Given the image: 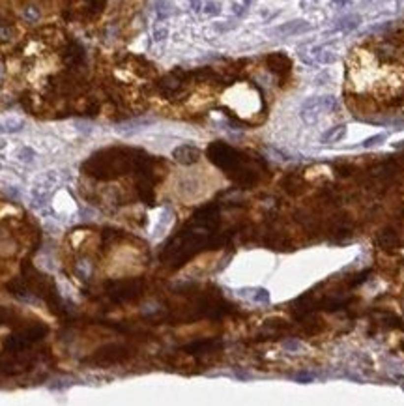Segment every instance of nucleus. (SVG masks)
<instances>
[{"label": "nucleus", "instance_id": "f257e3e1", "mask_svg": "<svg viewBox=\"0 0 404 406\" xmlns=\"http://www.w3.org/2000/svg\"><path fill=\"white\" fill-rule=\"evenodd\" d=\"M67 180H69V174L67 172H64V170H45V172H41V174H38V178L34 180V184H32V187H30V198H32V202H36V204H45L49 198L55 195V191H58V189L62 187L64 184H66Z\"/></svg>", "mask_w": 404, "mask_h": 406}, {"label": "nucleus", "instance_id": "f03ea898", "mask_svg": "<svg viewBox=\"0 0 404 406\" xmlns=\"http://www.w3.org/2000/svg\"><path fill=\"white\" fill-rule=\"evenodd\" d=\"M337 109V99L333 95H318V97H309L301 105V118L307 125L318 122L322 113H331Z\"/></svg>", "mask_w": 404, "mask_h": 406}, {"label": "nucleus", "instance_id": "7ed1b4c3", "mask_svg": "<svg viewBox=\"0 0 404 406\" xmlns=\"http://www.w3.org/2000/svg\"><path fill=\"white\" fill-rule=\"evenodd\" d=\"M53 210H55V216L57 218H62V216H71L73 210H75V204L71 197L67 195V191L60 189L55 197V204H53Z\"/></svg>", "mask_w": 404, "mask_h": 406}, {"label": "nucleus", "instance_id": "20e7f679", "mask_svg": "<svg viewBox=\"0 0 404 406\" xmlns=\"http://www.w3.org/2000/svg\"><path fill=\"white\" fill-rule=\"evenodd\" d=\"M13 159L30 167V165H36V163H38L39 152L36 150L34 146H30V144H21V146H17L15 152H13Z\"/></svg>", "mask_w": 404, "mask_h": 406}, {"label": "nucleus", "instance_id": "39448f33", "mask_svg": "<svg viewBox=\"0 0 404 406\" xmlns=\"http://www.w3.org/2000/svg\"><path fill=\"white\" fill-rule=\"evenodd\" d=\"M172 157L182 163V165H191L200 157V152L197 146H191V144H182L176 150L172 152Z\"/></svg>", "mask_w": 404, "mask_h": 406}, {"label": "nucleus", "instance_id": "423d86ee", "mask_svg": "<svg viewBox=\"0 0 404 406\" xmlns=\"http://www.w3.org/2000/svg\"><path fill=\"white\" fill-rule=\"evenodd\" d=\"M307 30H311V25L307 21L296 19V21H288V23H284L281 27H277L275 32L281 34V36H296V34L307 32Z\"/></svg>", "mask_w": 404, "mask_h": 406}, {"label": "nucleus", "instance_id": "0eeeda50", "mask_svg": "<svg viewBox=\"0 0 404 406\" xmlns=\"http://www.w3.org/2000/svg\"><path fill=\"white\" fill-rule=\"evenodd\" d=\"M25 127V120L19 116H8L0 120V133H17Z\"/></svg>", "mask_w": 404, "mask_h": 406}, {"label": "nucleus", "instance_id": "6e6552de", "mask_svg": "<svg viewBox=\"0 0 404 406\" xmlns=\"http://www.w3.org/2000/svg\"><path fill=\"white\" fill-rule=\"evenodd\" d=\"M346 125H337V127H331L329 131H326L324 135H322V142H326V144H329V142H339L342 141L344 137H346Z\"/></svg>", "mask_w": 404, "mask_h": 406}, {"label": "nucleus", "instance_id": "1a4fd4ad", "mask_svg": "<svg viewBox=\"0 0 404 406\" xmlns=\"http://www.w3.org/2000/svg\"><path fill=\"white\" fill-rule=\"evenodd\" d=\"M378 244L382 247H393L395 244H397V236H395V232L393 230H384L380 236H378Z\"/></svg>", "mask_w": 404, "mask_h": 406}, {"label": "nucleus", "instance_id": "9d476101", "mask_svg": "<svg viewBox=\"0 0 404 406\" xmlns=\"http://www.w3.org/2000/svg\"><path fill=\"white\" fill-rule=\"evenodd\" d=\"M155 11H157V17H159V19H167V17L170 15L169 0H157V4H155Z\"/></svg>", "mask_w": 404, "mask_h": 406}, {"label": "nucleus", "instance_id": "9b49d317", "mask_svg": "<svg viewBox=\"0 0 404 406\" xmlns=\"http://www.w3.org/2000/svg\"><path fill=\"white\" fill-rule=\"evenodd\" d=\"M314 55H316V58H318V62H324V64H331V62H335V60H337V57H335L333 53H329V51H322V49H318V53L314 51Z\"/></svg>", "mask_w": 404, "mask_h": 406}, {"label": "nucleus", "instance_id": "f8f14e48", "mask_svg": "<svg viewBox=\"0 0 404 406\" xmlns=\"http://www.w3.org/2000/svg\"><path fill=\"white\" fill-rule=\"evenodd\" d=\"M253 300L256 303H268L270 302V292L266 288H256V290H253Z\"/></svg>", "mask_w": 404, "mask_h": 406}, {"label": "nucleus", "instance_id": "ddd939ff", "mask_svg": "<svg viewBox=\"0 0 404 406\" xmlns=\"http://www.w3.org/2000/svg\"><path fill=\"white\" fill-rule=\"evenodd\" d=\"M385 141V135L384 133H380V135H374V137H369L367 141H363V148H373V146H378V144H382V142Z\"/></svg>", "mask_w": 404, "mask_h": 406}, {"label": "nucleus", "instance_id": "4468645a", "mask_svg": "<svg viewBox=\"0 0 404 406\" xmlns=\"http://www.w3.org/2000/svg\"><path fill=\"white\" fill-rule=\"evenodd\" d=\"M204 13H206V15H214V17H216V15L221 13V6H219L217 2H214V0H210V2L204 4Z\"/></svg>", "mask_w": 404, "mask_h": 406}, {"label": "nucleus", "instance_id": "2eb2a0df", "mask_svg": "<svg viewBox=\"0 0 404 406\" xmlns=\"http://www.w3.org/2000/svg\"><path fill=\"white\" fill-rule=\"evenodd\" d=\"M357 25H359V17H357V15H350V17H346V19L342 21L341 29L342 30H354Z\"/></svg>", "mask_w": 404, "mask_h": 406}, {"label": "nucleus", "instance_id": "dca6fc26", "mask_svg": "<svg viewBox=\"0 0 404 406\" xmlns=\"http://www.w3.org/2000/svg\"><path fill=\"white\" fill-rule=\"evenodd\" d=\"M167 36H169L167 27H155L154 29V39L155 41H163V39H167Z\"/></svg>", "mask_w": 404, "mask_h": 406}, {"label": "nucleus", "instance_id": "f3484780", "mask_svg": "<svg viewBox=\"0 0 404 406\" xmlns=\"http://www.w3.org/2000/svg\"><path fill=\"white\" fill-rule=\"evenodd\" d=\"M284 348H288V350H300V348H301V343H296V341H288V343H284Z\"/></svg>", "mask_w": 404, "mask_h": 406}, {"label": "nucleus", "instance_id": "a211bd4d", "mask_svg": "<svg viewBox=\"0 0 404 406\" xmlns=\"http://www.w3.org/2000/svg\"><path fill=\"white\" fill-rule=\"evenodd\" d=\"M25 15H29L30 21H36V17H38V11L34 10V8H29V10L25 11Z\"/></svg>", "mask_w": 404, "mask_h": 406}, {"label": "nucleus", "instance_id": "6ab92c4d", "mask_svg": "<svg viewBox=\"0 0 404 406\" xmlns=\"http://www.w3.org/2000/svg\"><path fill=\"white\" fill-rule=\"evenodd\" d=\"M189 4H191V10L193 11L200 10V0H189Z\"/></svg>", "mask_w": 404, "mask_h": 406}, {"label": "nucleus", "instance_id": "aec40b11", "mask_svg": "<svg viewBox=\"0 0 404 406\" xmlns=\"http://www.w3.org/2000/svg\"><path fill=\"white\" fill-rule=\"evenodd\" d=\"M403 146H404V141H401L399 144H395V148H403Z\"/></svg>", "mask_w": 404, "mask_h": 406}, {"label": "nucleus", "instance_id": "412c9836", "mask_svg": "<svg viewBox=\"0 0 404 406\" xmlns=\"http://www.w3.org/2000/svg\"><path fill=\"white\" fill-rule=\"evenodd\" d=\"M403 389H404V386H403Z\"/></svg>", "mask_w": 404, "mask_h": 406}]
</instances>
